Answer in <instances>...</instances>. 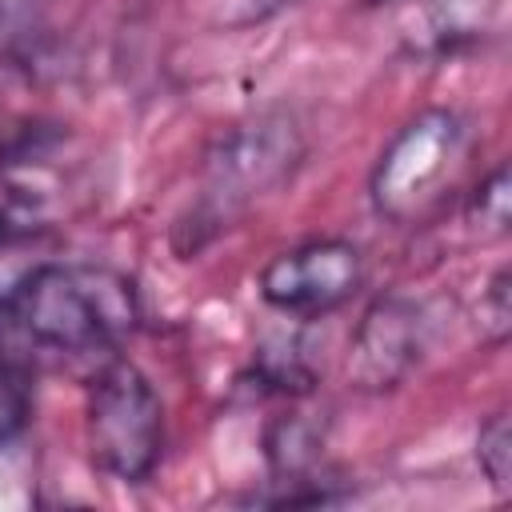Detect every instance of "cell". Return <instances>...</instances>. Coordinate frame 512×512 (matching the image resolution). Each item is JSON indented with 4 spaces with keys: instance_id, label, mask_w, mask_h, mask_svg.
<instances>
[{
    "instance_id": "obj_1",
    "label": "cell",
    "mask_w": 512,
    "mask_h": 512,
    "mask_svg": "<svg viewBox=\"0 0 512 512\" xmlns=\"http://www.w3.org/2000/svg\"><path fill=\"white\" fill-rule=\"evenodd\" d=\"M140 300L128 276L92 264H32L0 296V356L40 372V364L100 368L132 336Z\"/></svg>"
},
{
    "instance_id": "obj_2",
    "label": "cell",
    "mask_w": 512,
    "mask_h": 512,
    "mask_svg": "<svg viewBox=\"0 0 512 512\" xmlns=\"http://www.w3.org/2000/svg\"><path fill=\"white\" fill-rule=\"evenodd\" d=\"M304 156L308 140L288 108H268L224 128L204 156L192 204L172 224V248L184 260L208 248L220 232L236 228V220H244L260 200L280 192L300 172Z\"/></svg>"
},
{
    "instance_id": "obj_3",
    "label": "cell",
    "mask_w": 512,
    "mask_h": 512,
    "mask_svg": "<svg viewBox=\"0 0 512 512\" xmlns=\"http://www.w3.org/2000/svg\"><path fill=\"white\" fill-rule=\"evenodd\" d=\"M472 156V132L452 108H424L408 116L380 148L368 196L380 220L420 224L464 180Z\"/></svg>"
},
{
    "instance_id": "obj_4",
    "label": "cell",
    "mask_w": 512,
    "mask_h": 512,
    "mask_svg": "<svg viewBox=\"0 0 512 512\" xmlns=\"http://www.w3.org/2000/svg\"><path fill=\"white\" fill-rule=\"evenodd\" d=\"M84 444L96 472L144 484L164 456V408L152 380L124 356H108L84 384Z\"/></svg>"
},
{
    "instance_id": "obj_5",
    "label": "cell",
    "mask_w": 512,
    "mask_h": 512,
    "mask_svg": "<svg viewBox=\"0 0 512 512\" xmlns=\"http://www.w3.org/2000/svg\"><path fill=\"white\" fill-rule=\"evenodd\" d=\"M428 344H432L428 304H420L404 292L376 296L352 328L344 376L356 392L384 396V392L400 388L420 368Z\"/></svg>"
},
{
    "instance_id": "obj_6",
    "label": "cell",
    "mask_w": 512,
    "mask_h": 512,
    "mask_svg": "<svg viewBox=\"0 0 512 512\" xmlns=\"http://www.w3.org/2000/svg\"><path fill=\"white\" fill-rule=\"evenodd\" d=\"M364 284V256L352 240H304L260 268V300L292 320H316L348 304Z\"/></svg>"
},
{
    "instance_id": "obj_7",
    "label": "cell",
    "mask_w": 512,
    "mask_h": 512,
    "mask_svg": "<svg viewBox=\"0 0 512 512\" xmlns=\"http://www.w3.org/2000/svg\"><path fill=\"white\" fill-rule=\"evenodd\" d=\"M500 0H396V40L416 60H452L496 36Z\"/></svg>"
},
{
    "instance_id": "obj_8",
    "label": "cell",
    "mask_w": 512,
    "mask_h": 512,
    "mask_svg": "<svg viewBox=\"0 0 512 512\" xmlns=\"http://www.w3.org/2000/svg\"><path fill=\"white\" fill-rule=\"evenodd\" d=\"M320 452H324V424L312 420L300 408L276 416L268 424V432H264V456H268L272 484H288V488L292 484H312V472L320 464ZM280 496H272V504Z\"/></svg>"
},
{
    "instance_id": "obj_9",
    "label": "cell",
    "mask_w": 512,
    "mask_h": 512,
    "mask_svg": "<svg viewBox=\"0 0 512 512\" xmlns=\"http://www.w3.org/2000/svg\"><path fill=\"white\" fill-rule=\"evenodd\" d=\"M60 4L64 0H0V48L28 68L44 64V56L60 44Z\"/></svg>"
},
{
    "instance_id": "obj_10",
    "label": "cell",
    "mask_w": 512,
    "mask_h": 512,
    "mask_svg": "<svg viewBox=\"0 0 512 512\" xmlns=\"http://www.w3.org/2000/svg\"><path fill=\"white\" fill-rule=\"evenodd\" d=\"M464 220L480 240L508 236L512 224V172L508 164H496L464 200Z\"/></svg>"
},
{
    "instance_id": "obj_11",
    "label": "cell",
    "mask_w": 512,
    "mask_h": 512,
    "mask_svg": "<svg viewBox=\"0 0 512 512\" xmlns=\"http://www.w3.org/2000/svg\"><path fill=\"white\" fill-rule=\"evenodd\" d=\"M44 236V224L24 212V208H4L0 212V296L40 260H24Z\"/></svg>"
},
{
    "instance_id": "obj_12",
    "label": "cell",
    "mask_w": 512,
    "mask_h": 512,
    "mask_svg": "<svg viewBox=\"0 0 512 512\" xmlns=\"http://www.w3.org/2000/svg\"><path fill=\"white\" fill-rule=\"evenodd\" d=\"M476 460L484 480L492 484V492L500 500L512 496V428H508V412H492L480 432H476Z\"/></svg>"
},
{
    "instance_id": "obj_13",
    "label": "cell",
    "mask_w": 512,
    "mask_h": 512,
    "mask_svg": "<svg viewBox=\"0 0 512 512\" xmlns=\"http://www.w3.org/2000/svg\"><path fill=\"white\" fill-rule=\"evenodd\" d=\"M184 4H188V16H196L204 28L236 32V28L264 24V20H272L276 12H284L300 0H184Z\"/></svg>"
},
{
    "instance_id": "obj_14",
    "label": "cell",
    "mask_w": 512,
    "mask_h": 512,
    "mask_svg": "<svg viewBox=\"0 0 512 512\" xmlns=\"http://www.w3.org/2000/svg\"><path fill=\"white\" fill-rule=\"evenodd\" d=\"M32 380L36 372L24 368L20 360H8L0 356V448L8 440H16L28 424V412H32Z\"/></svg>"
},
{
    "instance_id": "obj_15",
    "label": "cell",
    "mask_w": 512,
    "mask_h": 512,
    "mask_svg": "<svg viewBox=\"0 0 512 512\" xmlns=\"http://www.w3.org/2000/svg\"><path fill=\"white\" fill-rule=\"evenodd\" d=\"M476 316H480L476 320L480 324V340L500 348L508 340V332H512V276H508V268H496L492 280L480 288V312Z\"/></svg>"
}]
</instances>
